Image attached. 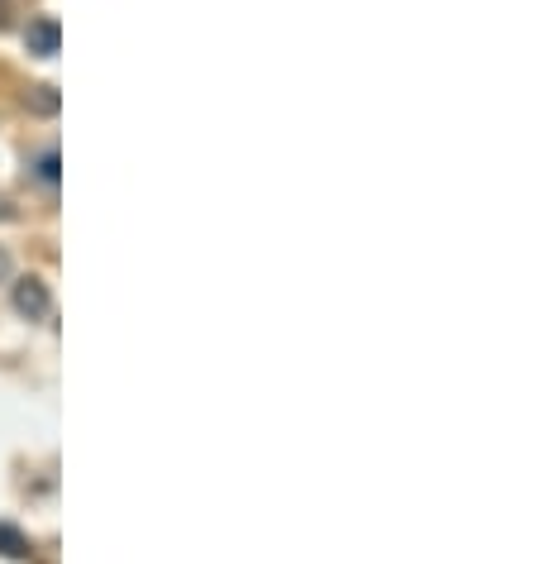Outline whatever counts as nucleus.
<instances>
[{"mask_svg": "<svg viewBox=\"0 0 535 564\" xmlns=\"http://www.w3.org/2000/svg\"><path fill=\"white\" fill-rule=\"evenodd\" d=\"M10 302H15V311H20L24 321H43L48 311H53V297H48V282L43 278H20L15 282V292H10Z\"/></svg>", "mask_w": 535, "mask_h": 564, "instance_id": "1", "label": "nucleus"}, {"mask_svg": "<svg viewBox=\"0 0 535 564\" xmlns=\"http://www.w3.org/2000/svg\"><path fill=\"white\" fill-rule=\"evenodd\" d=\"M58 44H63V29H58V20H53V15H34L29 29H24V48H29L34 58H53Z\"/></svg>", "mask_w": 535, "mask_h": 564, "instance_id": "2", "label": "nucleus"}, {"mask_svg": "<svg viewBox=\"0 0 535 564\" xmlns=\"http://www.w3.org/2000/svg\"><path fill=\"white\" fill-rule=\"evenodd\" d=\"M0 555L5 560H24L29 555V541H24V531L15 521H0Z\"/></svg>", "mask_w": 535, "mask_h": 564, "instance_id": "3", "label": "nucleus"}, {"mask_svg": "<svg viewBox=\"0 0 535 564\" xmlns=\"http://www.w3.org/2000/svg\"><path fill=\"white\" fill-rule=\"evenodd\" d=\"M24 106L34 110V115H58V87H34L24 96Z\"/></svg>", "mask_w": 535, "mask_h": 564, "instance_id": "4", "label": "nucleus"}, {"mask_svg": "<svg viewBox=\"0 0 535 564\" xmlns=\"http://www.w3.org/2000/svg\"><path fill=\"white\" fill-rule=\"evenodd\" d=\"M34 173H39V182H58V153L43 149L39 163H34Z\"/></svg>", "mask_w": 535, "mask_h": 564, "instance_id": "5", "label": "nucleus"}, {"mask_svg": "<svg viewBox=\"0 0 535 564\" xmlns=\"http://www.w3.org/2000/svg\"><path fill=\"white\" fill-rule=\"evenodd\" d=\"M5 273H10V259H5V249H0V278H5Z\"/></svg>", "mask_w": 535, "mask_h": 564, "instance_id": "6", "label": "nucleus"}]
</instances>
